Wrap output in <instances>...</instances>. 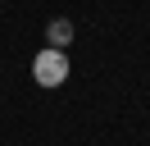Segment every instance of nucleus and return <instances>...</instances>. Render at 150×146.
I'll use <instances>...</instances> for the list:
<instances>
[{
	"instance_id": "obj_1",
	"label": "nucleus",
	"mask_w": 150,
	"mask_h": 146,
	"mask_svg": "<svg viewBox=\"0 0 150 146\" xmlns=\"http://www.w3.org/2000/svg\"><path fill=\"white\" fill-rule=\"evenodd\" d=\"M32 78H37L41 87H64V82H68V50H55V46L37 50V59H32Z\"/></svg>"
},
{
	"instance_id": "obj_2",
	"label": "nucleus",
	"mask_w": 150,
	"mask_h": 146,
	"mask_svg": "<svg viewBox=\"0 0 150 146\" xmlns=\"http://www.w3.org/2000/svg\"><path fill=\"white\" fill-rule=\"evenodd\" d=\"M46 41L55 46V50H68V41H73V23H68V18H50V27H46Z\"/></svg>"
}]
</instances>
